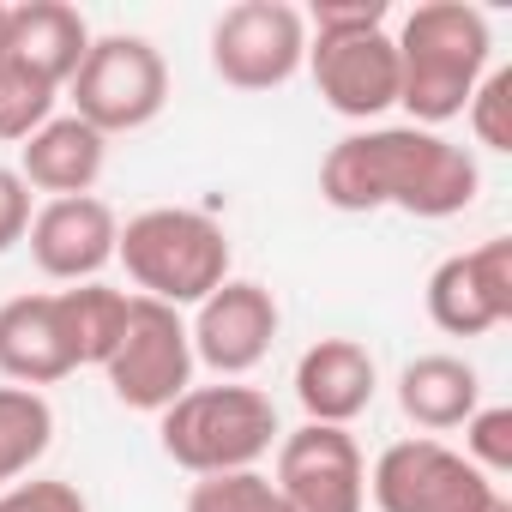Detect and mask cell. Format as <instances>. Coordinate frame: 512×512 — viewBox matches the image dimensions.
Instances as JSON below:
<instances>
[{"label":"cell","mask_w":512,"mask_h":512,"mask_svg":"<svg viewBox=\"0 0 512 512\" xmlns=\"http://www.w3.org/2000/svg\"><path fill=\"white\" fill-rule=\"evenodd\" d=\"M91 49V25L67 0H25L7 7V31H0V61H13L49 85H67Z\"/></svg>","instance_id":"15"},{"label":"cell","mask_w":512,"mask_h":512,"mask_svg":"<svg viewBox=\"0 0 512 512\" xmlns=\"http://www.w3.org/2000/svg\"><path fill=\"white\" fill-rule=\"evenodd\" d=\"M0 31H7V7H0Z\"/></svg>","instance_id":"29"},{"label":"cell","mask_w":512,"mask_h":512,"mask_svg":"<svg viewBox=\"0 0 512 512\" xmlns=\"http://www.w3.org/2000/svg\"><path fill=\"white\" fill-rule=\"evenodd\" d=\"M67 91H73V115L85 127H97L103 139L109 133H139L169 103V67H163V49L151 37L115 31V37H91Z\"/></svg>","instance_id":"5"},{"label":"cell","mask_w":512,"mask_h":512,"mask_svg":"<svg viewBox=\"0 0 512 512\" xmlns=\"http://www.w3.org/2000/svg\"><path fill=\"white\" fill-rule=\"evenodd\" d=\"M374 392H380V368H374L368 344H356V338H320L296 362V404L308 410V422L350 428L374 404Z\"/></svg>","instance_id":"14"},{"label":"cell","mask_w":512,"mask_h":512,"mask_svg":"<svg viewBox=\"0 0 512 512\" xmlns=\"http://www.w3.org/2000/svg\"><path fill=\"white\" fill-rule=\"evenodd\" d=\"M49 446H55V404L31 386H0V488L25 482Z\"/></svg>","instance_id":"20"},{"label":"cell","mask_w":512,"mask_h":512,"mask_svg":"<svg viewBox=\"0 0 512 512\" xmlns=\"http://www.w3.org/2000/svg\"><path fill=\"white\" fill-rule=\"evenodd\" d=\"M278 302H272V290L266 284H253V278H229V284H217L199 308H193V326H187V338H193V362H205V368H217L223 380H241V374H253L266 362V350H272V338H278Z\"/></svg>","instance_id":"12"},{"label":"cell","mask_w":512,"mask_h":512,"mask_svg":"<svg viewBox=\"0 0 512 512\" xmlns=\"http://www.w3.org/2000/svg\"><path fill=\"white\" fill-rule=\"evenodd\" d=\"M482 512H512V500H506V494H494V500H488Z\"/></svg>","instance_id":"28"},{"label":"cell","mask_w":512,"mask_h":512,"mask_svg":"<svg viewBox=\"0 0 512 512\" xmlns=\"http://www.w3.org/2000/svg\"><path fill=\"white\" fill-rule=\"evenodd\" d=\"M302 19L308 31H362V25H386V0H320Z\"/></svg>","instance_id":"27"},{"label":"cell","mask_w":512,"mask_h":512,"mask_svg":"<svg viewBox=\"0 0 512 512\" xmlns=\"http://www.w3.org/2000/svg\"><path fill=\"white\" fill-rule=\"evenodd\" d=\"M314 91L326 97L332 115L344 121H374L398 103V49L386 25L362 31H308V61Z\"/></svg>","instance_id":"10"},{"label":"cell","mask_w":512,"mask_h":512,"mask_svg":"<svg viewBox=\"0 0 512 512\" xmlns=\"http://www.w3.org/2000/svg\"><path fill=\"white\" fill-rule=\"evenodd\" d=\"M368 494L380 512H482L500 482H488L464 452H452L446 440H398L374 458Z\"/></svg>","instance_id":"8"},{"label":"cell","mask_w":512,"mask_h":512,"mask_svg":"<svg viewBox=\"0 0 512 512\" xmlns=\"http://www.w3.org/2000/svg\"><path fill=\"white\" fill-rule=\"evenodd\" d=\"M464 458L488 482L512 476V410L506 404H476V416L464 422Z\"/></svg>","instance_id":"24"},{"label":"cell","mask_w":512,"mask_h":512,"mask_svg":"<svg viewBox=\"0 0 512 512\" xmlns=\"http://www.w3.org/2000/svg\"><path fill=\"white\" fill-rule=\"evenodd\" d=\"M127 302L121 290L109 284H73V290H55V308H61V332L73 344V362L79 368H103L127 332Z\"/></svg>","instance_id":"19"},{"label":"cell","mask_w":512,"mask_h":512,"mask_svg":"<svg viewBox=\"0 0 512 512\" xmlns=\"http://www.w3.org/2000/svg\"><path fill=\"white\" fill-rule=\"evenodd\" d=\"M31 217H37V211H31V187H25V175H19V169H0V253L25 241Z\"/></svg>","instance_id":"26"},{"label":"cell","mask_w":512,"mask_h":512,"mask_svg":"<svg viewBox=\"0 0 512 512\" xmlns=\"http://www.w3.org/2000/svg\"><path fill=\"white\" fill-rule=\"evenodd\" d=\"M0 512H91V500L61 476H31V482L0 488Z\"/></svg>","instance_id":"25"},{"label":"cell","mask_w":512,"mask_h":512,"mask_svg":"<svg viewBox=\"0 0 512 512\" xmlns=\"http://www.w3.org/2000/svg\"><path fill=\"white\" fill-rule=\"evenodd\" d=\"M428 320L446 338H482L512 320V241L506 235L470 253H446L428 272Z\"/></svg>","instance_id":"11"},{"label":"cell","mask_w":512,"mask_h":512,"mask_svg":"<svg viewBox=\"0 0 512 512\" xmlns=\"http://www.w3.org/2000/svg\"><path fill=\"white\" fill-rule=\"evenodd\" d=\"M476 404H482V380H476V368L464 356L428 350V356L404 362V374H398V410L416 428H428V440L464 428L476 416Z\"/></svg>","instance_id":"18"},{"label":"cell","mask_w":512,"mask_h":512,"mask_svg":"<svg viewBox=\"0 0 512 512\" xmlns=\"http://www.w3.org/2000/svg\"><path fill=\"white\" fill-rule=\"evenodd\" d=\"M308 61V19L290 0H235L211 25V73L235 91H278Z\"/></svg>","instance_id":"7"},{"label":"cell","mask_w":512,"mask_h":512,"mask_svg":"<svg viewBox=\"0 0 512 512\" xmlns=\"http://www.w3.org/2000/svg\"><path fill=\"white\" fill-rule=\"evenodd\" d=\"M0 374H7L13 386H31V392L79 374L73 344L61 332L55 296H13V302H0Z\"/></svg>","instance_id":"16"},{"label":"cell","mask_w":512,"mask_h":512,"mask_svg":"<svg viewBox=\"0 0 512 512\" xmlns=\"http://www.w3.org/2000/svg\"><path fill=\"white\" fill-rule=\"evenodd\" d=\"M115 260L139 284V296L163 308H199L217 284H229V235L193 205H151L127 217Z\"/></svg>","instance_id":"3"},{"label":"cell","mask_w":512,"mask_h":512,"mask_svg":"<svg viewBox=\"0 0 512 512\" xmlns=\"http://www.w3.org/2000/svg\"><path fill=\"white\" fill-rule=\"evenodd\" d=\"M55 103H61V85L0 61V139L7 145H25L43 121H55Z\"/></svg>","instance_id":"21"},{"label":"cell","mask_w":512,"mask_h":512,"mask_svg":"<svg viewBox=\"0 0 512 512\" xmlns=\"http://www.w3.org/2000/svg\"><path fill=\"white\" fill-rule=\"evenodd\" d=\"M392 49H398V103L410 109V127H428V133L464 115L482 73L494 67L488 13L464 7V0H422L398 25Z\"/></svg>","instance_id":"2"},{"label":"cell","mask_w":512,"mask_h":512,"mask_svg":"<svg viewBox=\"0 0 512 512\" xmlns=\"http://www.w3.org/2000/svg\"><path fill=\"white\" fill-rule=\"evenodd\" d=\"M103 380H109V392L127 410L163 416L193 386V338H187L181 308H163L151 296H133L127 302V332H121L115 356L103 362Z\"/></svg>","instance_id":"6"},{"label":"cell","mask_w":512,"mask_h":512,"mask_svg":"<svg viewBox=\"0 0 512 512\" xmlns=\"http://www.w3.org/2000/svg\"><path fill=\"white\" fill-rule=\"evenodd\" d=\"M103 163H109V139H103L97 127H85L79 115H55V121H43V127L19 145V175H25V187H37V193H49V199H79V193H91L97 175H103Z\"/></svg>","instance_id":"17"},{"label":"cell","mask_w":512,"mask_h":512,"mask_svg":"<svg viewBox=\"0 0 512 512\" xmlns=\"http://www.w3.org/2000/svg\"><path fill=\"white\" fill-rule=\"evenodd\" d=\"M482 193V169L464 145L428 127H368L344 133L320 163V199L332 211H404L458 217Z\"/></svg>","instance_id":"1"},{"label":"cell","mask_w":512,"mask_h":512,"mask_svg":"<svg viewBox=\"0 0 512 512\" xmlns=\"http://www.w3.org/2000/svg\"><path fill=\"white\" fill-rule=\"evenodd\" d=\"M272 488L290 512H362L368 506V464L350 428L302 422L296 434H278V470Z\"/></svg>","instance_id":"9"},{"label":"cell","mask_w":512,"mask_h":512,"mask_svg":"<svg viewBox=\"0 0 512 512\" xmlns=\"http://www.w3.org/2000/svg\"><path fill=\"white\" fill-rule=\"evenodd\" d=\"M31 260L43 278L55 284H97V272L115 260V241H121V223L115 211L97 199V193H79V199H49L31 229Z\"/></svg>","instance_id":"13"},{"label":"cell","mask_w":512,"mask_h":512,"mask_svg":"<svg viewBox=\"0 0 512 512\" xmlns=\"http://www.w3.org/2000/svg\"><path fill=\"white\" fill-rule=\"evenodd\" d=\"M470 133L482 151H512V67H488L476 97L464 103Z\"/></svg>","instance_id":"23"},{"label":"cell","mask_w":512,"mask_h":512,"mask_svg":"<svg viewBox=\"0 0 512 512\" xmlns=\"http://www.w3.org/2000/svg\"><path fill=\"white\" fill-rule=\"evenodd\" d=\"M187 512H290L260 470H229V476H199L187 488Z\"/></svg>","instance_id":"22"},{"label":"cell","mask_w":512,"mask_h":512,"mask_svg":"<svg viewBox=\"0 0 512 512\" xmlns=\"http://www.w3.org/2000/svg\"><path fill=\"white\" fill-rule=\"evenodd\" d=\"M278 404L260 386H187L163 416H157V440L163 452L187 470V476H229V470H253L272 446H278Z\"/></svg>","instance_id":"4"}]
</instances>
